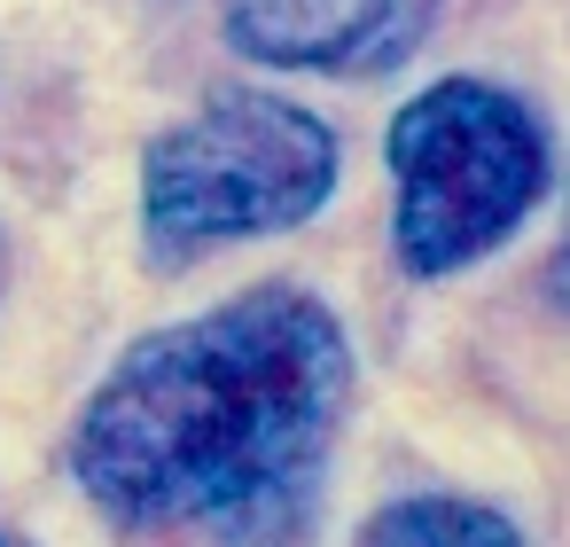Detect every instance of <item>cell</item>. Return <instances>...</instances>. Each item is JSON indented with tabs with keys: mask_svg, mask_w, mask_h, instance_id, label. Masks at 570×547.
<instances>
[{
	"mask_svg": "<svg viewBox=\"0 0 570 547\" xmlns=\"http://www.w3.org/2000/svg\"><path fill=\"white\" fill-rule=\"evenodd\" d=\"M352 547H531L523 524L492 500H469V492H406V500H383Z\"/></svg>",
	"mask_w": 570,
	"mask_h": 547,
	"instance_id": "cell-5",
	"label": "cell"
},
{
	"mask_svg": "<svg viewBox=\"0 0 570 547\" xmlns=\"http://www.w3.org/2000/svg\"><path fill=\"white\" fill-rule=\"evenodd\" d=\"M336 126L266 87H219L141 149V258L180 274L227 243L305 227L336 196Z\"/></svg>",
	"mask_w": 570,
	"mask_h": 547,
	"instance_id": "cell-2",
	"label": "cell"
},
{
	"mask_svg": "<svg viewBox=\"0 0 570 547\" xmlns=\"http://www.w3.org/2000/svg\"><path fill=\"white\" fill-rule=\"evenodd\" d=\"M344 414V321L297 282H250L118 352L71 422V477L134 547H297Z\"/></svg>",
	"mask_w": 570,
	"mask_h": 547,
	"instance_id": "cell-1",
	"label": "cell"
},
{
	"mask_svg": "<svg viewBox=\"0 0 570 547\" xmlns=\"http://www.w3.org/2000/svg\"><path fill=\"white\" fill-rule=\"evenodd\" d=\"M383 165H391V251L414 282H445L492 258L554 188L547 126L500 79H438L414 102H399Z\"/></svg>",
	"mask_w": 570,
	"mask_h": 547,
	"instance_id": "cell-3",
	"label": "cell"
},
{
	"mask_svg": "<svg viewBox=\"0 0 570 547\" xmlns=\"http://www.w3.org/2000/svg\"><path fill=\"white\" fill-rule=\"evenodd\" d=\"M547 297H554V313H570V235H562L554 258H547Z\"/></svg>",
	"mask_w": 570,
	"mask_h": 547,
	"instance_id": "cell-6",
	"label": "cell"
},
{
	"mask_svg": "<svg viewBox=\"0 0 570 547\" xmlns=\"http://www.w3.org/2000/svg\"><path fill=\"white\" fill-rule=\"evenodd\" d=\"M0 547H24V539H9V531H0Z\"/></svg>",
	"mask_w": 570,
	"mask_h": 547,
	"instance_id": "cell-8",
	"label": "cell"
},
{
	"mask_svg": "<svg viewBox=\"0 0 570 547\" xmlns=\"http://www.w3.org/2000/svg\"><path fill=\"white\" fill-rule=\"evenodd\" d=\"M445 0H227V48L266 71L391 79L422 56Z\"/></svg>",
	"mask_w": 570,
	"mask_h": 547,
	"instance_id": "cell-4",
	"label": "cell"
},
{
	"mask_svg": "<svg viewBox=\"0 0 570 547\" xmlns=\"http://www.w3.org/2000/svg\"><path fill=\"white\" fill-rule=\"evenodd\" d=\"M0 274H9V243H0Z\"/></svg>",
	"mask_w": 570,
	"mask_h": 547,
	"instance_id": "cell-7",
	"label": "cell"
}]
</instances>
